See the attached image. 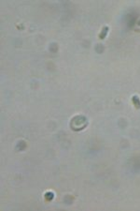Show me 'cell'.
Listing matches in <instances>:
<instances>
[{"mask_svg": "<svg viewBox=\"0 0 140 211\" xmlns=\"http://www.w3.org/2000/svg\"><path fill=\"white\" fill-rule=\"evenodd\" d=\"M132 101H133L134 105L136 109H140V99L137 96H133L132 97Z\"/></svg>", "mask_w": 140, "mask_h": 211, "instance_id": "6da1fadb", "label": "cell"}, {"mask_svg": "<svg viewBox=\"0 0 140 211\" xmlns=\"http://www.w3.org/2000/svg\"><path fill=\"white\" fill-rule=\"evenodd\" d=\"M108 32H109V27L108 26H104L102 31H101V33L99 34V39H104L106 36V34H108Z\"/></svg>", "mask_w": 140, "mask_h": 211, "instance_id": "7a4b0ae2", "label": "cell"}]
</instances>
